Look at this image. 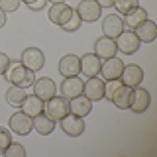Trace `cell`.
Listing matches in <instances>:
<instances>
[{
    "label": "cell",
    "instance_id": "obj_1",
    "mask_svg": "<svg viewBox=\"0 0 157 157\" xmlns=\"http://www.w3.org/2000/svg\"><path fill=\"white\" fill-rule=\"evenodd\" d=\"M4 77H6V81L10 85H16V86H22V88L32 86L33 81H36L32 69L24 67L22 61H12V59H10V65L6 69V73H4Z\"/></svg>",
    "mask_w": 157,
    "mask_h": 157
},
{
    "label": "cell",
    "instance_id": "obj_2",
    "mask_svg": "<svg viewBox=\"0 0 157 157\" xmlns=\"http://www.w3.org/2000/svg\"><path fill=\"white\" fill-rule=\"evenodd\" d=\"M43 114L49 116L51 120L59 122L65 114H69V100L61 94L51 96L49 100H45V104H43Z\"/></svg>",
    "mask_w": 157,
    "mask_h": 157
},
{
    "label": "cell",
    "instance_id": "obj_3",
    "mask_svg": "<svg viewBox=\"0 0 157 157\" xmlns=\"http://www.w3.org/2000/svg\"><path fill=\"white\" fill-rule=\"evenodd\" d=\"M59 128L63 130V134H67L71 137H78L82 132H85V122H82L81 116L69 112V114H65L61 120H59Z\"/></svg>",
    "mask_w": 157,
    "mask_h": 157
},
{
    "label": "cell",
    "instance_id": "obj_4",
    "mask_svg": "<svg viewBox=\"0 0 157 157\" xmlns=\"http://www.w3.org/2000/svg\"><path fill=\"white\" fill-rule=\"evenodd\" d=\"M151 104V96H149V92L145 90V88H141V86H134L132 88V96H130V110L132 112H136V114H144V112L149 108Z\"/></svg>",
    "mask_w": 157,
    "mask_h": 157
},
{
    "label": "cell",
    "instance_id": "obj_5",
    "mask_svg": "<svg viewBox=\"0 0 157 157\" xmlns=\"http://www.w3.org/2000/svg\"><path fill=\"white\" fill-rule=\"evenodd\" d=\"M75 12L78 14V18L82 22H96L102 16V8L96 0H81L78 6L75 8Z\"/></svg>",
    "mask_w": 157,
    "mask_h": 157
},
{
    "label": "cell",
    "instance_id": "obj_6",
    "mask_svg": "<svg viewBox=\"0 0 157 157\" xmlns=\"http://www.w3.org/2000/svg\"><path fill=\"white\" fill-rule=\"evenodd\" d=\"M20 61H22L24 67L32 69V71L36 73V71H39V69L45 65V55H43V51H41V49H37V47H26L22 51Z\"/></svg>",
    "mask_w": 157,
    "mask_h": 157
},
{
    "label": "cell",
    "instance_id": "obj_7",
    "mask_svg": "<svg viewBox=\"0 0 157 157\" xmlns=\"http://www.w3.org/2000/svg\"><path fill=\"white\" fill-rule=\"evenodd\" d=\"M114 41H116L118 51L126 53V55H132V53H136L137 49H140V39H137V36L134 33V29H124Z\"/></svg>",
    "mask_w": 157,
    "mask_h": 157
},
{
    "label": "cell",
    "instance_id": "obj_8",
    "mask_svg": "<svg viewBox=\"0 0 157 157\" xmlns=\"http://www.w3.org/2000/svg\"><path fill=\"white\" fill-rule=\"evenodd\" d=\"M8 126H10V130H12L14 134L28 136L29 132H32V128H33V122H32V118H29L28 114H24L22 110H18V112H14V114L10 116Z\"/></svg>",
    "mask_w": 157,
    "mask_h": 157
},
{
    "label": "cell",
    "instance_id": "obj_9",
    "mask_svg": "<svg viewBox=\"0 0 157 157\" xmlns=\"http://www.w3.org/2000/svg\"><path fill=\"white\" fill-rule=\"evenodd\" d=\"M120 81L122 85L134 88V86H140L141 81H144V69L140 65H136V63H132V65H124L122 69V75H120Z\"/></svg>",
    "mask_w": 157,
    "mask_h": 157
},
{
    "label": "cell",
    "instance_id": "obj_10",
    "mask_svg": "<svg viewBox=\"0 0 157 157\" xmlns=\"http://www.w3.org/2000/svg\"><path fill=\"white\" fill-rule=\"evenodd\" d=\"M82 94L92 102L102 100L104 98V78H98V77L86 78V82L82 85Z\"/></svg>",
    "mask_w": 157,
    "mask_h": 157
},
{
    "label": "cell",
    "instance_id": "obj_11",
    "mask_svg": "<svg viewBox=\"0 0 157 157\" xmlns=\"http://www.w3.org/2000/svg\"><path fill=\"white\" fill-rule=\"evenodd\" d=\"M32 86H33V94L39 96L43 102L57 94V85L49 77H39V78H36Z\"/></svg>",
    "mask_w": 157,
    "mask_h": 157
},
{
    "label": "cell",
    "instance_id": "obj_12",
    "mask_svg": "<svg viewBox=\"0 0 157 157\" xmlns=\"http://www.w3.org/2000/svg\"><path fill=\"white\" fill-rule=\"evenodd\" d=\"M73 12H75V8H71L67 2H59V4H51L47 18H49V22L55 24V26H63V24L71 18Z\"/></svg>",
    "mask_w": 157,
    "mask_h": 157
},
{
    "label": "cell",
    "instance_id": "obj_13",
    "mask_svg": "<svg viewBox=\"0 0 157 157\" xmlns=\"http://www.w3.org/2000/svg\"><path fill=\"white\" fill-rule=\"evenodd\" d=\"M122 69H124V61H122V59H118V57L104 59V61L100 63V73H102V78H104V81L120 78Z\"/></svg>",
    "mask_w": 157,
    "mask_h": 157
},
{
    "label": "cell",
    "instance_id": "obj_14",
    "mask_svg": "<svg viewBox=\"0 0 157 157\" xmlns=\"http://www.w3.org/2000/svg\"><path fill=\"white\" fill-rule=\"evenodd\" d=\"M102 32H104L106 37H112L116 39L124 32V22H122V16L120 14H108V16L102 20Z\"/></svg>",
    "mask_w": 157,
    "mask_h": 157
},
{
    "label": "cell",
    "instance_id": "obj_15",
    "mask_svg": "<svg viewBox=\"0 0 157 157\" xmlns=\"http://www.w3.org/2000/svg\"><path fill=\"white\" fill-rule=\"evenodd\" d=\"M82 85H85V81L78 78V75L65 77V78H63V82H61V96H65L67 100H71V98L82 94Z\"/></svg>",
    "mask_w": 157,
    "mask_h": 157
},
{
    "label": "cell",
    "instance_id": "obj_16",
    "mask_svg": "<svg viewBox=\"0 0 157 157\" xmlns=\"http://www.w3.org/2000/svg\"><path fill=\"white\" fill-rule=\"evenodd\" d=\"M116 53H118V47H116V41L112 37L102 36L94 41V55H98L102 61L110 59V57H116Z\"/></svg>",
    "mask_w": 157,
    "mask_h": 157
},
{
    "label": "cell",
    "instance_id": "obj_17",
    "mask_svg": "<svg viewBox=\"0 0 157 157\" xmlns=\"http://www.w3.org/2000/svg\"><path fill=\"white\" fill-rule=\"evenodd\" d=\"M59 73H61V77H75L81 73V59L77 55H73V53H69V55H63L61 61H59Z\"/></svg>",
    "mask_w": 157,
    "mask_h": 157
},
{
    "label": "cell",
    "instance_id": "obj_18",
    "mask_svg": "<svg viewBox=\"0 0 157 157\" xmlns=\"http://www.w3.org/2000/svg\"><path fill=\"white\" fill-rule=\"evenodd\" d=\"M134 33L137 36L140 43H151V41H155V37H157V24L153 20L147 18L134 29Z\"/></svg>",
    "mask_w": 157,
    "mask_h": 157
},
{
    "label": "cell",
    "instance_id": "obj_19",
    "mask_svg": "<svg viewBox=\"0 0 157 157\" xmlns=\"http://www.w3.org/2000/svg\"><path fill=\"white\" fill-rule=\"evenodd\" d=\"M100 63H102V59L98 55H94V53H86V55L81 57V73L86 78L98 77V73H100Z\"/></svg>",
    "mask_w": 157,
    "mask_h": 157
},
{
    "label": "cell",
    "instance_id": "obj_20",
    "mask_svg": "<svg viewBox=\"0 0 157 157\" xmlns=\"http://www.w3.org/2000/svg\"><path fill=\"white\" fill-rule=\"evenodd\" d=\"M90 110H92V100H88L85 94H78V96L69 100V112H73V114H77L81 118L88 116Z\"/></svg>",
    "mask_w": 157,
    "mask_h": 157
},
{
    "label": "cell",
    "instance_id": "obj_21",
    "mask_svg": "<svg viewBox=\"0 0 157 157\" xmlns=\"http://www.w3.org/2000/svg\"><path fill=\"white\" fill-rule=\"evenodd\" d=\"M43 104H45V102H43L39 96H36V94H28L26 98H24V102H22V106H20V110H22L24 114H28L29 118H33V116H37V114H41V112H43Z\"/></svg>",
    "mask_w": 157,
    "mask_h": 157
},
{
    "label": "cell",
    "instance_id": "obj_22",
    "mask_svg": "<svg viewBox=\"0 0 157 157\" xmlns=\"http://www.w3.org/2000/svg\"><path fill=\"white\" fill-rule=\"evenodd\" d=\"M130 96H132V88L126 86V85H120L114 92H112L110 102L118 108V110H128V106H130Z\"/></svg>",
    "mask_w": 157,
    "mask_h": 157
},
{
    "label": "cell",
    "instance_id": "obj_23",
    "mask_svg": "<svg viewBox=\"0 0 157 157\" xmlns=\"http://www.w3.org/2000/svg\"><path fill=\"white\" fill-rule=\"evenodd\" d=\"M144 20H147L145 8L137 6L134 10H130V12L124 14V18H122V22H124V29H136L141 22H144Z\"/></svg>",
    "mask_w": 157,
    "mask_h": 157
},
{
    "label": "cell",
    "instance_id": "obj_24",
    "mask_svg": "<svg viewBox=\"0 0 157 157\" xmlns=\"http://www.w3.org/2000/svg\"><path fill=\"white\" fill-rule=\"evenodd\" d=\"M32 122H33V130H36L37 134H41V136H49L53 130H55V120H51V118L45 116L43 112L37 114V116H33Z\"/></svg>",
    "mask_w": 157,
    "mask_h": 157
},
{
    "label": "cell",
    "instance_id": "obj_25",
    "mask_svg": "<svg viewBox=\"0 0 157 157\" xmlns=\"http://www.w3.org/2000/svg\"><path fill=\"white\" fill-rule=\"evenodd\" d=\"M26 96H28L26 94V88L16 86V85H10V88L6 90V94H4V98H6V104L12 106V108H20Z\"/></svg>",
    "mask_w": 157,
    "mask_h": 157
},
{
    "label": "cell",
    "instance_id": "obj_26",
    "mask_svg": "<svg viewBox=\"0 0 157 157\" xmlns=\"http://www.w3.org/2000/svg\"><path fill=\"white\" fill-rule=\"evenodd\" d=\"M137 6H140V0H114V8L120 16H124V14H128L130 10H134Z\"/></svg>",
    "mask_w": 157,
    "mask_h": 157
},
{
    "label": "cell",
    "instance_id": "obj_27",
    "mask_svg": "<svg viewBox=\"0 0 157 157\" xmlns=\"http://www.w3.org/2000/svg\"><path fill=\"white\" fill-rule=\"evenodd\" d=\"M4 157H26V147L16 141H10V145L4 149Z\"/></svg>",
    "mask_w": 157,
    "mask_h": 157
},
{
    "label": "cell",
    "instance_id": "obj_28",
    "mask_svg": "<svg viewBox=\"0 0 157 157\" xmlns=\"http://www.w3.org/2000/svg\"><path fill=\"white\" fill-rule=\"evenodd\" d=\"M81 24H82V20L78 18V14H77V12H73V14H71V18H69L67 22L61 26V29H63V32H77V29L81 28Z\"/></svg>",
    "mask_w": 157,
    "mask_h": 157
},
{
    "label": "cell",
    "instance_id": "obj_29",
    "mask_svg": "<svg viewBox=\"0 0 157 157\" xmlns=\"http://www.w3.org/2000/svg\"><path fill=\"white\" fill-rule=\"evenodd\" d=\"M22 4V0H0V10H4L6 14L10 12H16Z\"/></svg>",
    "mask_w": 157,
    "mask_h": 157
},
{
    "label": "cell",
    "instance_id": "obj_30",
    "mask_svg": "<svg viewBox=\"0 0 157 157\" xmlns=\"http://www.w3.org/2000/svg\"><path fill=\"white\" fill-rule=\"evenodd\" d=\"M10 141H12V136H10V132L6 130V128L0 126V155H2L4 149L10 145Z\"/></svg>",
    "mask_w": 157,
    "mask_h": 157
},
{
    "label": "cell",
    "instance_id": "obj_31",
    "mask_svg": "<svg viewBox=\"0 0 157 157\" xmlns=\"http://www.w3.org/2000/svg\"><path fill=\"white\" fill-rule=\"evenodd\" d=\"M8 65H10V57L6 55V53L0 51V75H4V73H6Z\"/></svg>",
    "mask_w": 157,
    "mask_h": 157
},
{
    "label": "cell",
    "instance_id": "obj_32",
    "mask_svg": "<svg viewBox=\"0 0 157 157\" xmlns=\"http://www.w3.org/2000/svg\"><path fill=\"white\" fill-rule=\"evenodd\" d=\"M47 6V0H36L33 4H29V10H33V12H39V10H43Z\"/></svg>",
    "mask_w": 157,
    "mask_h": 157
},
{
    "label": "cell",
    "instance_id": "obj_33",
    "mask_svg": "<svg viewBox=\"0 0 157 157\" xmlns=\"http://www.w3.org/2000/svg\"><path fill=\"white\" fill-rule=\"evenodd\" d=\"M98 4H100V8H110L114 6V0H96Z\"/></svg>",
    "mask_w": 157,
    "mask_h": 157
},
{
    "label": "cell",
    "instance_id": "obj_34",
    "mask_svg": "<svg viewBox=\"0 0 157 157\" xmlns=\"http://www.w3.org/2000/svg\"><path fill=\"white\" fill-rule=\"evenodd\" d=\"M4 24H6V12H4V10H0V28H2Z\"/></svg>",
    "mask_w": 157,
    "mask_h": 157
},
{
    "label": "cell",
    "instance_id": "obj_35",
    "mask_svg": "<svg viewBox=\"0 0 157 157\" xmlns=\"http://www.w3.org/2000/svg\"><path fill=\"white\" fill-rule=\"evenodd\" d=\"M47 2H51V4H59V2H65V0H47Z\"/></svg>",
    "mask_w": 157,
    "mask_h": 157
},
{
    "label": "cell",
    "instance_id": "obj_36",
    "mask_svg": "<svg viewBox=\"0 0 157 157\" xmlns=\"http://www.w3.org/2000/svg\"><path fill=\"white\" fill-rule=\"evenodd\" d=\"M22 2H24V4H28V6H29V4H33L36 0H22Z\"/></svg>",
    "mask_w": 157,
    "mask_h": 157
}]
</instances>
